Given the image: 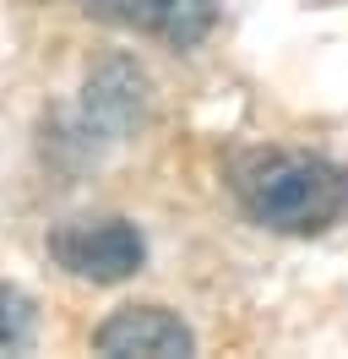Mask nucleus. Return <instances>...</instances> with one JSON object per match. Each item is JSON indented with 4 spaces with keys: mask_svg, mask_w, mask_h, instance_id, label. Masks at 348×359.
Returning a JSON list of instances; mask_svg holds the SVG:
<instances>
[{
    "mask_svg": "<svg viewBox=\"0 0 348 359\" xmlns=\"http://www.w3.org/2000/svg\"><path fill=\"white\" fill-rule=\"evenodd\" d=\"M87 98H82V109H87V131H98V136H126L136 120H142V104H147V82H142V71L126 66V60H109L98 76H87Z\"/></svg>",
    "mask_w": 348,
    "mask_h": 359,
    "instance_id": "5",
    "label": "nucleus"
},
{
    "mask_svg": "<svg viewBox=\"0 0 348 359\" xmlns=\"http://www.w3.org/2000/svg\"><path fill=\"white\" fill-rule=\"evenodd\" d=\"M33 343V299L0 283V354H22Z\"/></svg>",
    "mask_w": 348,
    "mask_h": 359,
    "instance_id": "6",
    "label": "nucleus"
},
{
    "mask_svg": "<svg viewBox=\"0 0 348 359\" xmlns=\"http://www.w3.org/2000/svg\"><path fill=\"white\" fill-rule=\"evenodd\" d=\"M93 17L120 27H136V33H152L163 44L185 49L196 44L218 17V0H82Z\"/></svg>",
    "mask_w": 348,
    "mask_h": 359,
    "instance_id": "4",
    "label": "nucleus"
},
{
    "mask_svg": "<svg viewBox=\"0 0 348 359\" xmlns=\"http://www.w3.org/2000/svg\"><path fill=\"white\" fill-rule=\"evenodd\" d=\"M49 262L82 283H126L142 272L147 245L130 218H65L49 229Z\"/></svg>",
    "mask_w": 348,
    "mask_h": 359,
    "instance_id": "2",
    "label": "nucleus"
},
{
    "mask_svg": "<svg viewBox=\"0 0 348 359\" xmlns=\"http://www.w3.org/2000/svg\"><path fill=\"white\" fill-rule=\"evenodd\" d=\"M93 348L109 354V359H130V354L185 359V354H196V337H191V327L174 311H163V305H126V311H114L104 327L93 332Z\"/></svg>",
    "mask_w": 348,
    "mask_h": 359,
    "instance_id": "3",
    "label": "nucleus"
},
{
    "mask_svg": "<svg viewBox=\"0 0 348 359\" xmlns=\"http://www.w3.org/2000/svg\"><path fill=\"white\" fill-rule=\"evenodd\" d=\"M234 191L278 234H321L348 218V169L321 153H250L234 169Z\"/></svg>",
    "mask_w": 348,
    "mask_h": 359,
    "instance_id": "1",
    "label": "nucleus"
}]
</instances>
